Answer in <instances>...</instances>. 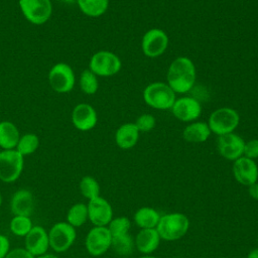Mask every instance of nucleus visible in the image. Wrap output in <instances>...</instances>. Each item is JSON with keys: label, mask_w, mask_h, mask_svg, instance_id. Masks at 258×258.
Segmentation results:
<instances>
[{"label": "nucleus", "mask_w": 258, "mask_h": 258, "mask_svg": "<svg viewBox=\"0 0 258 258\" xmlns=\"http://www.w3.org/2000/svg\"><path fill=\"white\" fill-rule=\"evenodd\" d=\"M166 77L167 85L174 93H186L196 83V67L188 57L179 56L170 63Z\"/></svg>", "instance_id": "1"}, {"label": "nucleus", "mask_w": 258, "mask_h": 258, "mask_svg": "<svg viewBox=\"0 0 258 258\" xmlns=\"http://www.w3.org/2000/svg\"><path fill=\"white\" fill-rule=\"evenodd\" d=\"M161 239L174 241L182 238L189 229V220L182 213H169L160 216L155 228Z\"/></svg>", "instance_id": "2"}, {"label": "nucleus", "mask_w": 258, "mask_h": 258, "mask_svg": "<svg viewBox=\"0 0 258 258\" xmlns=\"http://www.w3.org/2000/svg\"><path fill=\"white\" fill-rule=\"evenodd\" d=\"M145 103L158 110L171 109L175 102V93L165 83L155 82L148 85L143 91Z\"/></svg>", "instance_id": "3"}, {"label": "nucleus", "mask_w": 258, "mask_h": 258, "mask_svg": "<svg viewBox=\"0 0 258 258\" xmlns=\"http://www.w3.org/2000/svg\"><path fill=\"white\" fill-rule=\"evenodd\" d=\"M24 168V157L16 149L0 151V180L4 183L16 181Z\"/></svg>", "instance_id": "4"}, {"label": "nucleus", "mask_w": 258, "mask_h": 258, "mask_svg": "<svg viewBox=\"0 0 258 258\" xmlns=\"http://www.w3.org/2000/svg\"><path fill=\"white\" fill-rule=\"evenodd\" d=\"M47 81L54 92L58 94H67L75 87V72L70 64L61 61L56 62L48 71Z\"/></svg>", "instance_id": "5"}, {"label": "nucleus", "mask_w": 258, "mask_h": 258, "mask_svg": "<svg viewBox=\"0 0 258 258\" xmlns=\"http://www.w3.org/2000/svg\"><path fill=\"white\" fill-rule=\"evenodd\" d=\"M24 18L34 25L46 23L52 14L51 0H18Z\"/></svg>", "instance_id": "6"}, {"label": "nucleus", "mask_w": 258, "mask_h": 258, "mask_svg": "<svg viewBox=\"0 0 258 258\" xmlns=\"http://www.w3.org/2000/svg\"><path fill=\"white\" fill-rule=\"evenodd\" d=\"M77 238L76 228L66 222H57L48 231L49 248L55 253L68 251L75 243Z\"/></svg>", "instance_id": "7"}, {"label": "nucleus", "mask_w": 258, "mask_h": 258, "mask_svg": "<svg viewBox=\"0 0 258 258\" xmlns=\"http://www.w3.org/2000/svg\"><path fill=\"white\" fill-rule=\"evenodd\" d=\"M240 117L236 110L228 107L219 108L214 111L209 118V127L211 132L221 136L232 133L239 125Z\"/></svg>", "instance_id": "8"}, {"label": "nucleus", "mask_w": 258, "mask_h": 258, "mask_svg": "<svg viewBox=\"0 0 258 258\" xmlns=\"http://www.w3.org/2000/svg\"><path fill=\"white\" fill-rule=\"evenodd\" d=\"M122 63L114 52L109 50H99L90 59L89 70L97 77H111L121 70Z\"/></svg>", "instance_id": "9"}, {"label": "nucleus", "mask_w": 258, "mask_h": 258, "mask_svg": "<svg viewBox=\"0 0 258 258\" xmlns=\"http://www.w3.org/2000/svg\"><path fill=\"white\" fill-rule=\"evenodd\" d=\"M112 235L108 227L94 226L85 238V247L92 256H101L111 248Z\"/></svg>", "instance_id": "10"}, {"label": "nucleus", "mask_w": 258, "mask_h": 258, "mask_svg": "<svg viewBox=\"0 0 258 258\" xmlns=\"http://www.w3.org/2000/svg\"><path fill=\"white\" fill-rule=\"evenodd\" d=\"M167 34L159 28H151L142 37L141 47L143 53L148 57H157L167 48Z\"/></svg>", "instance_id": "11"}, {"label": "nucleus", "mask_w": 258, "mask_h": 258, "mask_svg": "<svg viewBox=\"0 0 258 258\" xmlns=\"http://www.w3.org/2000/svg\"><path fill=\"white\" fill-rule=\"evenodd\" d=\"M87 207L89 221L94 226L107 227L113 219V209L111 204L101 196L90 200Z\"/></svg>", "instance_id": "12"}, {"label": "nucleus", "mask_w": 258, "mask_h": 258, "mask_svg": "<svg viewBox=\"0 0 258 258\" xmlns=\"http://www.w3.org/2000/svg\"><path fill=\"white\" fill-rule=\"evenodd\" d=\"M245 141L235 133L221 135L217 141V147L220 155L227 160L235 161L243 156Z\"/></svg>", "instance_id": "13"}, {"label": "nucleus", "mask_w": 258, "mask_h": 258, "mask_svg": "<svg viewBox=\"0 0 258 258\" xmlns=\"http://www.w3.org/2000/svg\"><path fill=\"white\" fill-rule=\"evenodd\" d=\"M74 127L80 131L92 130L98 122V115L95 108L88 103L76 105L71 115Z\"/></svg>", "instance_id": "14"}, {"label": "nucleus", "mask_w": 258, "mask_h": 258, "mask_svg": "<svg viewBox=\"0 0 258 258\" xmlns=\"http://www.w3.org/2000/svg\"><path fill=\"white\" fill-rule=\"evenodd\" d=\"M174 117L182 122H189L198 119L202 113L200 101L192 97H182L175 100L171 107Z\"/></svg>", "instance_id": "15"}, {"label": "nucleus", "mask_w": 258, "mask_h": 258, "mask_svg": "<svg viewBox=\"0 0 258 258\" xmlns=\"http://www.w3.org/2000/svg\"><path fill=\"white\" fill-rule=\"evenodd\" d=\"M233 174L239 183L249 186L258 180V166L253 159L241 156L234 161Z\"/></svg>", "instance_id": "16"}, {"label": "nucleus", "mask_w": 258, "mask_h": 258, "mask_svg": "<svg viewBox=\"0 0 258 258\" xmlns=\"http://www.w3.org/2000/svg\"><path fill=\"white\" fill-rule=\"evenodd\" d=\"M24 248L34 257L47 252L49 249L48 232L41 226H33L24 237Z\"/></svg>", "instance_id": "17"}, {"label": "nucleus", "mask_w": 258, "mask_h": 258, "mask_svg": "<svg viewBox=\"0 0 258 258\" xmlns=\"http://www.w3.org/2000/svg\"><path fill=\"white\" fill-rule=\"evenodd\" d=\"M10 210L13 216L31 217L35 210L33 194L26 188L17 189L11 197Z\"/></svg>", "instance_id": "18"}, {"label": "nucleus", "mask_w": 258, "mask_h": 258, "mask_svg": "<svg viewBox=\"0 0 258 258\" xmlns=\"http://www.w3.org/2000/svg\"><path fill=\"white\" fill-rule=\"evenodd\" d=\"M160 240L161 238L155 228L141 229L134 240L135 248L144 255H150L158 248Z\"/></svg>", "instance_id": "19"}, {"label": "nucleus", "mask_w": 258, "mask_h": 258, "mask_svg": "<svg viewBox=\"0 0 258 258\" xmlns=\"http://www.w3.org/2000/svg\"><path fill=\"white\" fill-rule=\"evenodd\" d=\"M139 130L134 123L121 125L115 133V141L121 149H130L136 145L139 138Z\"/></svg>", "instance_id": "20"}, {"label": "nucleus", "mask_w": 258, "mask_h": 258, "mask_svg": "<svg viewBox=\"0 0 258 258\" xmlns=\"http://www.w3.org/2000/svg\"><path fill=\"white\" fill-rule=\"evenodd\" d=\"M19 138V129L13 122L7 120L0 122V148L2 150L15 149Z\"/></svg>", "instance_id": "21"}, {"label": "nucleus", "mask_w": 258, "mask_h": 258, "mask_svg": "<svg viewBox=\"0 0 258 258\" xmlns=\"http://www.w3.org/2000/svg\"><path fill=\"white\" fill-rule=\"evenodd\" d=\"M211 135V129L208 123L205 122H194L187 125L182 132L184 140L190 143H202L205 142Z\"/></svg>", "instance_id": "22"}, {"label": "nucleus", "mask_w": 258, "mask_h": 258, "mask_svg": "<svg viewBox=\"0 0 258 258\" xmlns=\"http://www.w3.org/2000/svg\"><path fill=\"white\" fill-rule=\"evenodd\" d=\"M159 219V213L151 207H142L134 214V222L140 229L156 228Z\"/></svg>", "instance_id": "23"}, {"label": "nucleus", "mask_w": 258, "mask_h": 258, "mask_svg": "<svg viewBox=\"0 0 258 258\" xmlns=\"http://www.w3.org/2000/svg\"><path fill=\"white\" fill-rule=\"evenodd\" d=\"M76 3L81 12L89 17L103 15L109 6V0H77Z\"/></svg>", "instance_id": "24"}, {"label": "nucleus", "mask_w": 258, "mask_h": 258, "mask_svg": "<svg viewBox=\"0 0 258 258\" xmlns=\"http://www.w3.org/2000/svg\"><path fill=\"white\" fill-rule=\"evenodd\" d=\"M89 220L88 207L84 203L74 204L67 213V222L74 228L82 227Z\"/></svg>", "instance_id": "25"}, {"label": "nucleus", "mask_w": 258, "mask_h": 258, "mask_svg": "<svg viewBox=\"0 0 258 258\" xmlns=\"http://www.w3.org/2000/svg\"><path fill=\"white\" fill-rule=\"evenodd\" d=\"M40 145L39 137L35 133H25L20 135L18 143L16 145V150L23 156L30 155L34 153Z\"/></svg>", "instance_id": "26"}, {"label": "nucleus", "mask_w": 258, "mask_h": 258, "mask_svg": "<svg viewBox=\"0 0 258 258\" xmlns=\"http://www.w3.org/2000/svg\"><path fill=\"white\" fill-rule=\"evenodd\" d=\"M111 248L118 255L127 256L133 252V250L135 248V243H134V240L132 239V237L129 235V233H127V234H123V235L113 236Z\"/></svg>", "instance_id": "27"}, {"label": "nucleus", "mask_w": 258, "mask_h": 258, "mask_svg": "<svg viewBox=\"0 0 258 258\" xmlns=\"http://www.w3.org/2000/svg\"><path fill=\"white\" fill-rule=\"evenodd\" d=\"M33 224L30 217L13 216L9 223L10 232L17 237H25L32 229Z\"/></svg>", "instance_id": "28"}, {"label": "nucleus", "mask_w": 258, "mask_h": 258, "mask_svg": "<svg viewBox=\"0 0 258 258\" xmlns=\"http://www.w3.org/2000/svg\"><path fill=\"white\" fill-rule=\"evenodd\" d=\"M81 195L88 201L93 200L100 196V184L98 180L91 175H85L81 178L79 183Z\"/></svg>", "instance_id": "29"}, {"label": "nucleus", "mask_w": 258, "mask_h": 258, "mask_svg": "<svg viewBox=\"0 0 258 258\" xmlns=\"http://www.w3.org/2000/svg\"><path fill=\"white\" fill-rule=\"evenodd\" d=\"M79 85L83 93L86 95H94L99 89L98 77L91 70L86 69L81 73Z\"/></svg>", "instance_id": "30"}, {"label": "nucleus", "mask_w": 258, "mask_h": 258, "mask_svg": "<svg viewBox=\"0 0 258 258\" xmlns=\"http://www.w3.org/2000/svg\"><path fill=\"white\" fill-rule=\"evenodd\" d=\"M107 227L112 237L123 235V234L129 233L131 222L127 217H117V218H113Z\"/></svg>", "instance_id": "31"}, {"label": "nucleus", "mask_w": 258, "mask_h": 258, "mask_svg": "<svg viewBox=\"0 0 258 258\" xmlns=\"http://www.w3.org/2000/svg\"><path fill=\"white\" fill-rule=\"evenodd\" d=\"M155 123H156V120L153 117V115H151V114H142L137 118V120L134 124L136 125V127L138 128L139 131L147 132V131H150L154 128Z\"/></svg>", "instance_id": "32"}, {"label": "nucleus", "mask_w": 258, "mask_h": 258, "mask_svg": "<svg viewBox=\"0 0 258 258\" xmlns=\"http://www.w3.org/2000/svg\"><path fill=\"white\" fill-rule=\"evenodd\" d=\"M243 156L253 160L258 158V139H252L245 142Z\"/></svg>", "instance_id": "33"}, {"label": "nucleus", "mask_w": 258, "mask_h": 258, "mask_svg": "<svg viewBox=\"0 0 258 258\" xmlns=\"http://www.w3.org/2000/svg\"><path fill=\"white\" fill-rule=\"evenodd\" d=\"M5 258H35L31 253H29L24 247H18L10 249Z\"/></svg>", "instance_id": "34"}, {"label": "nucleus", "mask_w": 258, "mask_h": 258, "mask_svg": "<svg viewBox=\"0 0 258 258\" xmlns=\"http://www.w3.org/2000/svg\"><path fill=\"white\" fill-rule=\"evenodd\" d=\"M10 251V242L5 235L0 234V258H5V256Z\"/></svg>", "instance_id": "35"}, {"label": "nucleus", "mask_w": 258, "mask_h": 258, "mask_svg": "<svg viewBox=\"0 0 258 258\" xmlns=\"http://www.w3.org/2000/svg\"><path fill=\"white\" fill-rule=\"evenodd\" d=\"M248 192L251 199L258 201V182H254L248 186Z\"/></svg>", "instance_id": "36"}, {"label": "nucleus", "mask_w": 258, "mask_h": 258, "mask_svg": "<svg viewBox=\"0 0 258 258\" xmlns=\"http://www.w3.org/2000/svg\"><path fill=\"white\" fill-rule=\"evenodd\" d=\"M35 258H59L56 254H53V253H48V252H45L39 256H36Z\"/></svg>", "instance_id": "37"}, {"label": "nucleus", "mask_w": 258, "mask_h": 258, "mask_svg": "<svg viewBox=\"0 0 258 258\" xmlns=\"http://www.w3.org/2000/svg\"><path fill=\"white\" fill-rule=\"evenodd\" d=\"M247 258H258V248L252 249V250L248 253Z\"/></svg>", "instance_id": "38"}, {"label": "nucleus", "mask_w": 258, "mask_h": 258, "mask_svg": "<svg viewBox=\"0 0 258 258\" xmlns=\"http://www.w3.org/2000/svg\"><path fill=\"white\" fill-rule=\"evenodd\" d=\"M59 1L62 2V3H64V4H69V5L77 2V0H59Z\"/></svg>", "instance_id": "39"}, {"label": "nucleus", "mask_w": 258, "mask_h": 258, "mask_svg": "<svg viewBox=\"0 0 258 258\" xmlns=\"http://www.w3.org/2000/svg\"><path fill=\"white\" fill-rule=\"evenodd\" d=\"M140 258H157V257H154V256H151V255H144V256H142Z\"/></svg>", "instance_id": "40"}, {"label": "nucleus", "mask_w": 258, "mask_h": 258, "mask_svg": "<svg viewBox=\"0 0 258 258\" xmlns=\"http://www.w3.org/2000/svg\"><path fill=\"white\" fill-rule=\"evenodd\" d=\"M2 195H1V191H0V208H1V206H2Z\"/></svg>", "instance_id": "41"}, {"label": "nucleus", "mask_w": 258, "mask_h": 258, "mask_svg": "<svg viewBox=\"0 0 258 258\" xmlns=\"http://www.w3.org/2000/svg\"><path fill=\"white\" fill-rule=\"evenodd\" d=\"M257 241H258V236H257Z\"/></svg>", "instance_id": "42"}, {"label": "nucleus", "mask_w": 258, "mask_h": 258, "mask_svg": "<svg viewBox=\"0 0 258 258\" xmlns=\"http://www.w3.org/2000/svg\"><path fill=\"white\" fill-rule=\"evenodd\" d=\"M174 258H178V257H174Z\"/></svg>", "instance_id": "43"}]
</instances>
